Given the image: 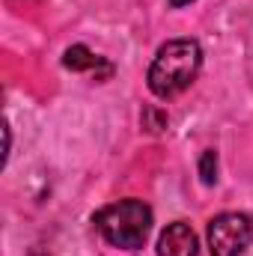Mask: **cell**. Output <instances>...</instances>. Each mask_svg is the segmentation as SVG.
<instances>
[{
  "label": "cell",
  "instance_id": "obj_1",
  "mask_svg": "<svg viewBox=\"0 0 253 256\" xmlns=\"http://www.w3.org/2000/svg\"><path fill=\"white\" fill-rule=\"evenodd\" d=\"M202 68V48L194 39H173L161 45L149 66V90L158 98H176L196 80Z\"/></svg>",
  "mask_w": 253,
  "mask_h": 256
},
{
  "label": "cell",
  "instance_id": "obj_2",
  "mask_svg": "<svg viewBox=\"0 0 253 256\" xmlns=\"http://www.w3.org/2000/svg\"><path fill=\"white\" fill-rule=\"evenodd\" d=\"M96 230L120 250H140L152 232V208L143 200H120L96 214Z\"/></svg>",
  "mask_w": 253,
  "mask_h": 256
},
{
  "label": "cell",
  "instance_id": "obj_3",
  "mask_svg": "<svg viewBox=\"0 0 253 256\" xmlns=\"http://www.w3.org/2000/svg\"><path fill=\"white\" fill-rule=\"evenodd\" d=\"M253 242V220L242 212H224L208 224L212 256H242Z\"/></svg>",
  "mask_w": 253,
  "mask_h": 256
},
{
  "label": "cell",
  "instance_id": "obj_4",
  "mask_svg": "<svg viewBox=\"0 0 253 256\" xmlns=\"http://www.w3.org/2000/svg\"><path fill=\"white\" fill-rule=\"evenodd\" d=\"M200 244H196V232L188 224H170L161 238H158V256H196Z\"/></svg>",
  "mask_w": 253,
  "mask_h": 256
},
{
  "label": "cell",
  "instance_id": "obj_5",
  "mask_svg": "<svg viewBox=\"0 0 253 256\" xmlns=\"http://www.w3.org/2000/svg\"><path fill=\"white\" fill-rule=\"evenodd\" d=\"M63 66L66 68H72V72H114L110 68V63L108 60H102V57H96L86 45H72L68 51H66V57H63Z\"/></svg>",
  "mask_w": 253,
  "mask_h": 256
},
{
  "label": "cell",
  "instance_id": "obj_6",
  "mask_svg": "<svg viewBox=\"0 0 253 256\" xmlns=\"http://www.w3.org/2000/svg\"><path fill=\"white\" fill-rule=\"evenodd\" d=\"M200 179H202V185H214L218 182V152L214 149L202 152V158H200Z\"/></svg>",
  "mask_w": 253,
  "mask_h": 256
},
{
  "label": "cell",
  "instance_id": "obj_7",
  "mask_svg": "<svg viewBox=\"0 0 253 256\" xmlns=\"http://www.w3.org/2000/svg\"><path fill=\"white\" fill-rule=\"evenodd\" d=\"M146 128H149V131L167 128V114H158L155 108H149V110H146Z\"/></svg>",
  "mask_w": 253,
  "mask_h": 256
},
{
  "label": "cell",
  "instance_id": "obj_8",
  "mask_svg": "<svg viewBox=\"0 0 253 256\" xmlns=\"http://www.w3.org/2000/svg\"><path fill=\"white\" fill-rule=\"evenodd\" d=\"M173 6H185V3H190V0H170Z\"/></svg>",
  "mask_w": 253,
  "mask_h": 256
}]
</instances>
